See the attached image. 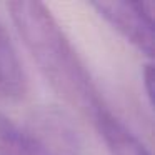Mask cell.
<instances>
[{
  "mask_svg": "<svg viewBox=\"0 0 155 155\" xmlns=\"http://www.w3.org/2000/svg\"><path fill=\"white\" fill-rule=\"evenodd\" d=\"M7 8L22 42L54 90L90 117L104 107V98L50 10L37 2H8Z\"/></svg>",
  "mask_w": 155,
  "mask_h": 155,
  "instance_id": "1",
  "label": "cell"
},
{
  "mask_svg": "<svg viewBox=\"0 0 155 155\" xmlns=\"http://www.w3.org/2000/svg\"><path fill=\"white\" fill-rule=\"evenodd\" d=\"M92 7L137 50L153 55V2H94Z\"/></svg>",
  "mask_w": 155,
  "mask_h": 155,
  "instance_id": "2",
  "label": "cell"
},
{
  "mask_svg": "<svg viewBox=\"0 0 155 155\" xmlns=\"http://www.w3.org/2000/svg\"><path fill=\"white\" fill-rule=\"evenodd\" d=\"M94 124L110 155H150L140 138L105 104L94 115Z\"/></svg>",
  "mask_w": 155,
  "mask_h": 155,
  "instance_id": "3",
  "label": "cell"
},
{
  "mask_svg": "<svg viewBox=\"0 0 155 155\" xmlns=\"http://www.w3.org/2000/svg\"><path fill=\"white\" fill-rule=\"evenodd\" d=\"M0 155H64L34 130H25L0 112Z\"/></svg>",
  "mask_w": 155,
  "mask_h": 155,
  "instance_id": "4",
  "label": "cell"
},
{
  "mask_svg": "<svg viewBox=\"0 0 155 155\" xmlns=\"http://www.w3.org/2000/svg\"><path fill=\"white\" fill-rule=\"evenodd\" d=\"M0 94L22 98L27 94V75L10 34L0 20Z\"/></svg>",
  "mask_w": 155,
  "mask_h": 155,
  "instance_id": "5",
  "label": "cell"
},
{
  "mask_svg": "<svg viewBox=\"0 0 155 155\" xmlns=\"http://www.w3.org/2000/svg\"><path fill=\"white\" fill-rule=\"evenodd\" d=\"M152 84H153V75H152V64H147L143 68V85H145V92H147L148 100L152 102L153 98V88H152Z\"/></svg>",
  "mask_w": 155,
  "mask_h": 155,
  "instance_id": "6",
  "label": "cell"
}]
</instances>
